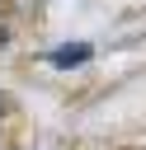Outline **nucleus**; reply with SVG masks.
Listing matches in <instances>:
<instances>
[{"mask_svg": "<svg viewBox=\"0 0 146 150\" xmlns=\"http://www.w3.org/2000/svg\"><path fill=\"white\" fill-rule=\"evenodd\" d=\"M80 61H89V42H66L52 52V66H80Z\"/></svg>", "mask_w": 146, "mask_h": 150, "instance_id": "obj_1", "label": "nucleus"}]
</instances>
